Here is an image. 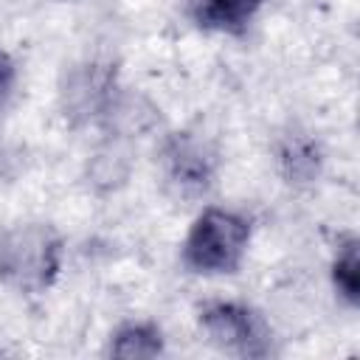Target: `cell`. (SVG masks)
<instances>
[{
    "instance_id": "obj_9",
    "label": "cell",
    "mask_w": 360,
    "mask_h": 360,
    "mask_svg": "<svg viewBox=\"0 0 360 360\" xmlns=\"http://www.w3.org/2000/svg\"><path fill=\"white\" fill-rule=\"evenodd\" d=\"M14 84H17V65L8 56V51L0 48V110L8 104V98L14 93Z\"/></svg>"
},
{
    "instance_id": "obj_3",
    "label": "cell",
    "mask_w": 360,
    "mask_h": 360,
    "mask_svg": "<svg viewBox=\"0 0 360 360\" xmlns=\"http://www.w3.org/2000/svg\"><path fill=\"white\" fill-rule=\"evenodd\" d=\"M200 329L217 349L236 357H267L273 352V332L267 321L242 301L202 304Z\"/></svg>"
},
{
    "instance_id": "obj_5",
    "label": "cell",
    "mask_w": 360,
    "mask_h": 360,
    "mask_svg": "<svg viewBox=\"0 0 360 360\" xmlns=\"http://www.w3.org/2000/svg\"><path fill=\"white\" fill-rule=\"evenodd\" d=\"M264 0H194L191 17L205 31L242 34Z\"/></svg>"
},
{
    "instance_id": "obj_7",
    "label": "cell",
    "mask_w": 360,
    "mask_h": 360,
    "mask_svg": "<svg viewBox=\"0 0 360 360\" xmlns=\"http://www.w3.org/2000/svg\"><path fill=\"white\" fill-rule=\"evenodd\" d=\"M278 163L290 183H304L318 174L321 155L318 146L304 135H287L278 146Z\"/></svg>"
},
{
    "instance_id": "obj_2",
    "label": "cell",
    "mask_w": 360,
    "mask_h": 360,
    "mask_svg": "<svg viewBox=\"0 0 360 360\" xmlns=\"http://www.w3.org/2000/svg\"><path fill=\"white\" fill-rule=\"evenodd\" d=\"M250 245V219L231 208H205L188 228L180 256L191 273L222 276L239 270Z\"/></svg>"
},
{
    "instance_id": "obj_1",
    "label": "cell",
    "mask_w": 360,
    "mask_h": 360,
    "mask_svg": "<svg viewBox=\"0 0 360 360\" xmlns=\"http://www.w3.org/2000/svg\"><path fill=\"white\" fill-rule=\"evenodd\" d=\"M62 270V236L48 222H14L0 231V284L17 292H45Z\"/></svg>"
},
{
    "instance_id": "obj_4",
    "label": "cell",
    "mask_w": 360,
    "mask_h": 360,
    "mask_svg": "<svg viewBox=\"0 0 360 360\" xmlns=\"http://www.w3.org/2000/svg\"><path fill=\"white\" fill-rule=\"evenodd\" d=\"M160 160H163L166 183L180 197H197L214 180V155H211V149L188 132H174L163 143Z\"/></svg>"
},
{
    "instance_id": "obj_6",
    "label": "cell",
    "mask_w": 360,
    "mask_h": 360,
    "mask_svg": "<svg viewBox=\"0 0 360 360\" xmlns=\"http://www.w3.org/2000/svg\"><path fill=\"white\" fill-rule=\"evenodd\" d=\"M115 357H158L163 354V332L152 321H129L110 338Z\"/></svg>"
},
{
    "instance_id": "obj_8",
    "label": "cell",
    "mask_w": 360,
    "mask_h": 360,
    "mask_svg": "<svg viewBox=\"0 0 360 360\" xmlns=\"http://www.w3.org/2000/svg\"><path fill=\"white\" fill-rule=\"evenodd\" d=\"M360 259H357V239L354 236H346L338 250H335V259H332V284L338 290V295L354 307L357 298H360Z\"/></svg>"
}]
</instances>
